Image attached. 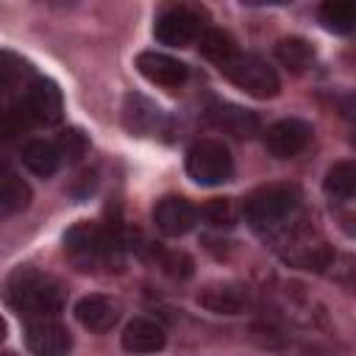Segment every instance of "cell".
Returning <instances> with one entry per match:
<instances>
[{"label":"cell","instance_id":"obj_17","mask_svg":"<svg viewBox=\"0 0 356 356\" xmlns=\"http://www.w3.org/2000/svg\"><path fill=\"white\" fill-rule=\"evenodd\" d=\"M211 120L217 128H222L225 134L231 136H239V139H248L259 131V117L248 108H239V106H231V103H217L211 106Z\"/></svg>","mask_w":356,"mask_h":356},{"label":"cell","instance_id":"obj_15","mask_svg":"<svg viewBox=\"0 0 356 356\" xmlns=\"http://www.w3.org/2000/svg\"><path fill=\"white\" fill-rule=\"evenodd\" d=\"M167 342V331L153 317H134L122 331V348L128 353H156Z\"/></svg>","mask_w":356,"mask_h":356},{"label":"cell","instance_id":"obj_26","mask_svg":"<svg viewBox=\"0 0 356 356\" xmlns=\"http://www.w3.org/2000/svg\"><path fill=\"white\" fill-rule=\"evenodd\" d=\"M339 108H342V114H345L348 120H353V122H356V92H350V95L339 103Z\"/></svg>","mask_w":356,"mask_h":356},{"label":"cell","instance_id":"obj_16","mask_svg":"<svg viewBox=\"0 0 356 356\" xmlns=\"http://www.w3.org/2000/svg\"><path fill=\"white\" fill-rule=\"evenodd\" d=\"M122 122L131 134L136 136H147L159 128L161 122V108L156 103H150L147 97L142 95H128L125 97V106H122Z\"/></svg>","mask_w":356,"mask_h":356},{"label":"cell","instance_id":"obj_24","mask_svg":"<svg viewBox=\"0 0 356 356\" xmlns=\"http://www.w3.org/2000/svg\"><path fill=\"white\" fill-rule=\"evenodd\" d=\"M203 217H206V222H211L217 228H231L236 222L239 211H236V203L231 197H214L203 206Z\"/></svg>","mask_w":356,"mask_h":356},{"label":"cell","instance_id":"obj_6","mask_svg":"<svg viewBox=\"0 0 356 356\" xmlns=\"http://www.w3.org/2000/svg\"><path fill=\"white\" fill-rule=\"evenodd\" d=\"M203 31L206 28L200 22V14L195 8H186V6H170V8H164L156 17V25H153L156 39L161 44H170V47H186V44L197 42Z\"/></svg>","mask_w":356,"mask_h":356},{"label":"cell","instance_id":"obj_22","mask_svg":"<svg viewBox=\"0 0 356 356\" xmlns=\"http://www.w3.org/2000/svg\"><path fill=\"white\" fill-rule=\"evenodd\" d=\"M275 58H278L286 70L303 72V70L312 67V61H314V47H312L306 39H300V36H289V39H281V42L275 44Z\"/></svg>","mask_w":356,"mask_h":356},{"label":"cell","instance_id":"obj_19","mask_svg":"<svg viewBox=\"0 0 356 356\" xmlns=\"http://www.w3.org/2000/svg\"><path fill=\"white\" fill-rule=\"evenodd\" d=\"M317 19L331 33H356V0H328L317 8Z\"/></svg>","mask_w":356,"mask_h":356},{"label":"cell","instance_id":"obj_14","mask_svg":"<svg viewBox=\"0 0 356 356\" xmlns=\"http://www.w3.org/2000/svg\"><path fill=\"white\" fill-rule=\"evenodd\" d=\"M78 323L92 334H106L120 320V303L108 295H86L75 306Z\"/></svg>","mask_w":356,"mask_h":356},{"label":"cell","instance_id":"obj_2","mask_svg":"<svg viewBox=\"0 0 356 356\" xmlns=\"http://www.w3.org/2000/svg\"><path fill=\"white\" fill-rule=\"evenodd\" d=\"M298 206H300V195L295 186L270 184V186L256 189L245 200V217L256 231L275 234V231L286 228V222L298 214Z\"/></svg>","mask_w":356,"mask_h":356},{"label":"cell","instance_id":"obj_27","mask_svg":"<svg viewBox=\"0 0 356 356\" xmlns=\"http://www.w3.org/2000/svg\"><path fill=\"white\" fill-rule=\"evenodd\" d=\"M350 145H353V147H356V131H353V136H350Z\"/></svg>","mask_w":356,"mask_h":356},{"label":"cell","instance_id":"obj_20","mask_svg":"<svg viewBox=\"0 0 356 356\" xmlns=\"http://www.w3.org/2000/svg\"><path fill=\"white\" fill-rule=\"evenodd\" d=\"M28 203H31V186L14 170L3 167V175H0V214L3 217L17 214Z\"/></svg>","mask_w":356,"mask_h":356},{"label":"cell","instance_id":"obj_11","mask_svg":"<svg viewBox=\"0 0 356 356\" xmlns=\"http://www.w3.org/2000/svg\"><path fill=\"white\" fill-rule=\"evenodd\" d=\"M153 222L164 236H184L197 222V209L178 195H167L153 206Z\"/></svg>","mask_w":356,"mask_h":356},{"label":"cell","instance_id":"obj_5","mask_svg":"<svg viewBox=\"0 0 356 356\" xmlns=\"http://www.w3.org/2000/svg\"><path fill=\"white\" fill-rule=\"evenodd\" d=\"M281 256L284 261H289L292 267H303V270H323L331 261V248L328 242L309 225H295V228H284L281 234Z\"/></svg>","mask_w":356,"mask_h":356},{"label":"cell","instance_id":"obj_9","mask_svg":"<svg viewBox=\"0 0 356 356\" xmlns=\"http://www.w3.org/2000/svg\"><path fill=\"white\" fill-rule=\"evenodd\" d=\"M312 125L300 117H284L264 131V147L275 159H295L312 142Z\"/></svg>","mask_w":356,"mask_h":356},{"label":"cell","instance_id":"obj_23","mask_svg":"<svg viewBox=\"0 0 356 356\" xmlns=\"http://www.w3.org/2000/svg\"><path fill=\"white\" fill-rule=\"evenodd\" d=\"M325 192L337 200H356V161H339L325 172Z\"/></svg>","mask_w":356,"mask_h":356},{"label":"cell","instance_id":"obj_21","mask_svg":"<svg viewBox=\"0 0 356 356\" xmlns=\"http://www.w3.org/2000/svg\"><path fill=\"white\" fill-rule=\"evenodd\" d=\"M197 50L209 58V61H214L217 67H222L225 61H231L239 50H236V44H234V39L225 33V31H220V28H206L203 33H200V39H197Z\"/></svg>","mask_w":356,"mask_h":356},{"label":"cell","instance_id":"obj_3","mask_svg":"<svg viewBox=\"0 0 356 356\" xmlns=\"http://www.w3.org/2000/svg\"><path fill=\"white\" fill-rule=\"evenodd\" d=\"M220 72L234 83L239 86L242 92L259 97V100H267V97H275L278 89H281V81H278V72L275 67H270L261 56L256 53H236L231 61H225L220 67Z\"/></svg>","mask_w":356,"mask_h":356},{"label":"cell","instance_id":"obj_8","mask_svg":"<svg viewBox=\"0 0 356 356\" xmlns=\"http://www.w3.org/2000/svg\"><path fill=\"white\" fill-rule=\"evenodd\" d=\"M19 106L25 111V117L39 125H53L61 120V111H64V100H61V92L58 86L50 81V78H31L25 83V92L19 97Z\"/></svg>","mask_w":356,"mask_h":356},{"label":"cell","instance_id":"obj_7","mask_svg":"<svg viewBox=\"0 0 356 356\" xmlns=\"http://www.w3.org/2000/svg\"><path fill=\"white\" fill-rule=\"evenodd\" d=\"M64 250L67 256L81 267L89 270L92 264H97L100 259L111 256V242H108V231L92 225V222H78L64 234Z\"/></svg>","mask_w":356,"mask_h":356},{"label":"cell","instance_id":"obj_13","mask_svg":"<svg viewBox=\"0 0 356 356\" xmlns=\"http://www.w3.org/2000/svg\"><path fill=\"white\" fill-rule=\"evenodd\" d=\"M136 70H139V75L147 78L150 83L167 86V89L181 86V83L186 81V72H189L184 61H178V58H172V56H167V53H159V50H145V53H139V56H136Z\"/></svg>","mask_w":356,"mask_h":356},{"label":"cell","instance_id":"obj_4","mask_svg":"<svg viewBox=\"0 0 356 356\" xmlns=\"http://www.w3.org/2000/svg\"><path fill=\"white\" fill-rule=\"evenodd\" d=\"M186 172L200 186L225 184L234 175V156L220 139H200L186 150Z\"/></svg>","mask_w":356,"mask_h":356},{"label":"cell","instance_id":"obj_25","mask_svg":"<svg viewBox=\"0 0 356 356\" xmlns=\"http://www.w3.org/2000/svg\"><path fill=\"white\" fill-rule=\"evenodd\" d=\"M56 145H58L61 156H64V159H70V161H78V159L86 153V147H89L86 136H83L78 128H70V131H64V134L56 139Z\"/></svg>","mask_w":356,"mask_h":356},{"label":"cell","instance_id":"obj_18","mask_svg":"<svg viewBox=\"0 0 356 356\" xmlns=\"http://www.w3.org/2000/svg\"><path fill=\"white\" fill-rule=\"evenodd\" d=\"M61 159H64V156H61L58 145L50 142V139H31V142L22 147V164H25L33 175H39V178H50V175L58 170Z\"/></svg>","mask_w":356,"mask_h":356},{"label":"cell","instance_id":"obj_12","mask_svg":"<svg viewBox=\"0 0 356 356\" xmlns=\"http://www.w3.org/2000/svg\"><path fill=\"white\" fill-rule=\"evenodd\" d=\"M197 303L214 314H242L250 306V292L242 284L214 281L197 292Z\"/></svg>","mask_w":356,"mask_h":356},{"label":"cell","instance_id":"obj_28","mask_svg":"<svg viewBox=\"0 0 356 356\" xmlns=\"http://www.w3.org/2000/svg\"><path fill=\"white\" fill-rule=\"evenodd\" d=\"M3 356H14V353H3Z\"/></svg>","mask_w":356,"mask_h":356},{"label":"cell","instance_id":"obj_1","mask_svg":"<svg viewBox=\"0 0 356 356\" xmlns=\"http://www.w3.org/2000/svg\"><path fill=\"white\" fill-rule=\"evenodd\" d=\"M6 298L14 312H19L25 320L36 317H56L64 306V292L56 278L36 273V270H17L8 278Z\"/></svg>","mask_w":356,"mask_h":356},{"label":"cell","instance_id":"obj_10","mask_svg":"<svg viewBox=\"0 0 356 356\" xmlns=\"http://www.w3.org/2000/svg\"><path fill=\"white\" fill-rule=\"evenodd\" d=\"M25 345L33 356H67L72 337L56 317H36L25 323Z\"/></svg>","mask_w":356,"mask_h":356}]
</instances>
